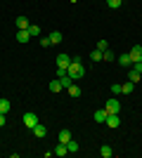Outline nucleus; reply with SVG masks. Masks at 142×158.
<instances>
[{"mask_svg": "<svg viewBox=\"0 0 142 158\" xmlns=\"http://www.w3.org/2000/svg\"><path fill=\"white\" fill-rule=\"evenodd\" d=\"M67 73L71 76V80H76V78H83V76H85V66H83V57H71V64H69Z\"/></svg>", "mask_w": 142, "mask_h": 158, "instance_id": "f257e3e1", "label": "nucleus"}, {"mask_svg": "<svg viewBox=\"0 0 142 158\" xmlns=\"http://www.w3.org/2000/svg\"><path fill=\"white\" fill-rule=\"evenodd\" d=\"M21 120H24V125H26L28 130H33V127L38 125V116H36V113H24Z\"/></svg>", "mask_w": 142, "mask_h": 158, "instance_id": "f03ea898", "label": "nucleus"}, {"mask_svg": "<svg viewBox=\"0 0 142 158\" xmlns=\"http://www.w3.org/2000/svg\"><path fill=\"white\" fill-rule=\"evenodd\" d=\"M104 125H107V127H118V125H121V116H118V113H107Z\"/></svg>", "mask_w": 142, "mask_h": 158, "instance_id": "7ed1b4c3", "label": "nucleus"}, {"mask_svg": "<svg viewBox=\"0 0 142 158\" xmlns=\"http://www.w3.org/2000/svg\"><path fill=\"white\" fill-rule=\"evenodd\" d=\"M104 109H107V113H118L121 111V102H118V99H107Z\"/></svg>", "mask_w": 142, "mask_h": 158, "instance_id": "20e7f679", "label": "nucleus"}, {"mask_svg": "<svg viewBox=\"0 0 142 158\" xmlns=\"http://www.w3.org/2000/svg\"><path fill=\"white\" fill-rule=\"evenodd\" d=\"M69 64H71L69 54H57V69H69Z\"/></svg>", "mask_w": 142, "mask_h": 158, "instance_id": "39448f33", "label": "nucleus"}, {"mask_svg": "<svg viewBox=\"0 0 142 158\" xmlns=\"http://www.w3.org/2000/svg\"><path fill=\"white\" fill-rule=\"evenodd\" d=\"M14 38H17V43H21V45H24V43H28V40H31V33H28V28H24V31H17V35H14Z\"/></svg>", "mask_w": 142, "mask_h": 158, "instance_id": "423d86ee", "label": "nucleus"}, {"mask_svg": "<svg viewBox=\"0 0 142 158\" xmlns=\"http://www.w3.org/2000/svg\"><path fill=\"white\" fill-rule=\"evenodd\" d=\"M128 54H130V59H133V64H135V61H142V47L140 45H135Z\"/></svg>", "mask_w": 142, "mask_h": 158, "instance_id": "0eeeda50", "label": "nucleus"}, {"mask_svg": "<svg viewBox=\"0 0 142 158\" xmlns=\"http://www.w3.org/2000/svg\"><path fill=\"white\" fill-rule=\"evenodd\" d=\"M93 118H95V123H104L107 120V109H97L93 113Z\"/></svg>", "mask_w": 142, "mask_h": 158, "instance_id": "6e6552de", "label": "nucleus"}, {"mask_svg": "<svg viewBox=\"0 0 142 158\" xmlns=\"http://www.w3.org/2000/svg\"><path fill=\"white\" fill-rule=\"evenodd\" d=\"M116 61H118L121 66H126V69H128V66H133V59H130V54H128V52L121 54V57H116Z\"/></svg>", "mask_w": 142, "mask_h": 158, "instance_id": "1a4fd4ad", "label": "nucleus"}, {"mask_svg": "<svg viewBox=\"0 0 142 158\" xmlns=\"http://www.w3.org/2000/svg\"><path fill=\"white\" fill-rule=\"evenodd\" d=\"M52 151H54V156H67V153H69V149H67V144H62V142H59V144L54 146Z\"/></svg>", "mask_w": 142, "mask_h": 158, "instance_id": "9d476101", "label": "nucleus"}, {"mask_svg": "<svg viewBox=\"0 0 142 158\" xmlns=\"http://www.w3.org/2000/svg\"><path fill=\"white\" fill-rule=\"evenodd\" d=\"M31 24H28L26 17H17V31H24V28H28Z\"/></svg>", "mask_w": 142, "mask_h": 158, "instance_id": "9b49d317", "label": "nucleus"}, {"mask_svg": "<svg viewBox=\"0 0 142 158\" xmlns=\"http://www.w3.org/2000/svg\"><path fill=\"white\" fill-rule=\"evenodd\" d=\"M33 135H36V137H38V139H41V137H45V135H47V127L38 123V125L33 127Z\"/></svg>", "mask_w": 142, "mask_h": 158, "instance_id": "f8f14e48", "label": "nucleus"}, {"mask_svg": "<svg viewBox=\"0 0 142 158\" xmlns=\"http://www.w3.org/2000/svg\"><path fill=\"white\" fill-rule=\"evenodd\" d=\"M111 153H114V151H111V146H109V144L100 146V156L102 158H111Z\"/></svg>", "mask_w": 142, "mask_h": 158, "instance_id": "ddd939ff", "label": "nucleus"}, {"mask_svg": "<svg viewBox=\"0 0 142 158\" xmlns=\"http://www.w3.org/2000/svg\"><path fill=\"white\" fill-rule=\"evenodd\" d=\"M59 90H64L62 87V83H59V78H54L52 83H50V92H59Z\"/></svg>", "mask_w": 142, "mask_h": 158, "instance_id": "4468645a", "label": "nucleus"}, {"mask_svg": "<svg viewBox=\"0 0 142 158\" xmlns=\"http://www.w3.org/2000/svg\"><path fill=\"white\" fill-rule=\"evenodd\" d=\"M67 90H69V94H71V97H81V87H78V85H74V83H71V85H69Z\"/></svg>", "mask_w": 142, "mask_h": 158, "instance_id": "2eb2a0df", "label": "nucleus"}, {"mask_svg": "<svg viewBox=\"0 0 142 158\" xmlns=\"http://www.w3.org/2000/svg\"><path fill=\"white\" fill-rule=\"evenodd\" d=\"M10 106H12V104H10V99H5V97L0 99V113H7V111H10Z\"/></svg>", "mask_w": 142, "mask_h": 158, "instance_id": "dca6fc26", "label": "nucleus"}, {"mask_svg": "<svg viewBox=\"0 0 142 158\" xmlns=\"http://www.w3.org/2000/svg\"><path fill=\"white\" fill-rule=\"evenodd\" d=\"M102 59H104V61H114V59H116V54L111 52V47H109V50H104V52H102Z\"/></svg>", "mask_w": 142, "mask_h": 158, "instance_id": "f3484780", "label": "nucleus"}, {"mask_svg": "<svg viewBox=\"0 0 142 158\" xmlns=\"http://www.w3.org/2000/svg\"><path fill=\"white\" fill-rule=\"evenodd\" d=\"M50 43H52V45L62 43V33H59V31H52V33H50Z\"/></svg>", "mask_w": 142, "mask_h": 158, "instance_id": "a211bd4d", "label": "nucleus"}, {"mask_svg": "<svg viewBox=\"0 0 142 158\" xmlns=\"http://www.w3.org/2000/svg\"><path fill=\"white\" fill-rule=\"evenodd\" d=\"M133 87H135V83H130V80H128V83H123V85H121V92L130 94V92H133Z\"/></svg>", "mask_w": 142, "mask_h": 158, "instance_id": "6ab92c4d", "label": "nucleus"}, {"mask_svg": "<svg viewBox=\"0 0 142 158\" xmlns=\"http://www.w3.org/2000/svg\"><path fill=\"white\" fill-rule=\"evenodd\" d=\"M69 139H71V132H69V130H62L59 132V142H62V144H69Z\"/></svg>", "mask_w": 142, "mask_h": 158, "instance_id": "aec40b11", "label": "nucleus"}, {"mask_svg": "<svg viewBox=\"0 0 142 158\" xmlns=\"http://www.w3.org/2000/svg\"><path fill=\"white\" fill-rule=\"evenodd\" d=\"M67 149H69V153H76V151H78V142H76V139H69Z\"/></svg>", "mask_w": 142, "mask_h": 158, "instance_id": "412c9836", "label": "nucleus"}, {"mask_svg": "<svg viewBox=\"0 0 142 158\" xmlns=\"http://www.w3.org/2000/svg\"><path fill=\"white\" fill-rule=\"evenodd\" d=\"M128 78H130V83H137V80L142 78V73H137L135 69H130V73H128Z\"/></svg>", "mask_w": 142, "mask_h": 158, "instance_id": "4be33fe9", "label": "nucleus"}, {"mask_svg": "<svg viewBox=\"0 0 142 158\" xmlns=\"http://www.w3.org/2000/svg\"><path fill=\"white\" fill-rule=\"evenodd\" d=\"M90 59H93V61H102V50H97V47H95L93 52H90Z\"/></svg>", "mask_w": 142, "mask_h": 158, "instance_id": "5701e85b", "label": "nucleus"}, {"mask_svg": "<svg viewBox=\"0 0 142 158\" xmlns=\"http://www.w3.org/2000/svg\"><path fill=\"white\" fill-rule=\"evenodd\" d=\"M28 33H31V38H36V35H41V28L36 26V24H31V26H28Z\"/></svg>", "mask_w": 142, "mask_h": 158, "instance_id": "b1692460", "label": "nucleus"}, {"mask_svg": "<svg viewBox=\"0 0 142 158\" xmlns=\"http://www.w3.org/2000/svg\"><path fill=\"white\" fill-rule=\"evenodd\" d=\"M107 2H109V7H111V10H118L123 0H107Z\"/></svg>", "mask_w": 142, "mask_h": 158, "instance_id": "393cba45", "label": "nucleus"}, {"mask_svg": "<svg viewBox=\"0 0 142 158\" xmlns=\"http://www.w3.org/2000/svg\"><path fill=\"white\" fill-rule=\"evenodd\" d=\"M97 50H102V52L109 50V43H107V40H100V43H97Z\"/></svg>", "mask_w": 142, "mask_h": 158, "instance_id": "a878e982", "label": "nucleus"}, {"mask_svg": "<svg viewBox=\"0 0 142 158\" xmlns=\"http://www.w3.org/2000/svg\"><path fill=\"white\" fill-rule=\"evenodd\" d=\"M111 92H114V94H121V85H118V83H114V85H111Z\"/></svg>", "mask_w": 142, "mask_h": 158, "instance_id": "bb28decb", "label": "nucleus"}, {"mask_svg": "<svg viewBox=\"0 0 142 158\" xmlns=\"http://www.w3.org/2000/svg\"><path fill=\"white\" fill-rule=\"evenodd\" d=\"M130 69H135V71H137V73H142V61H135V64L130 66Z\"/></svg>", "mask_w": 142, "mask_h": 158, "instance_id": "cd10ccee", "label": "nucleus"}, {"mask_svg": "<svg viewBox=\"0 0 142 158\" xmlns=\"http://www.w3.org/2000/svg\"><path fill=\"white\" fill-rule=\"evenodd\" d=\"M41 45H43V47H50L52 43H50V38H43V40H41Z\"/></svg>", "mask_w": 142, "mask_h": 158, "instance_id": "c85d7f7f", "label": "nucleus"}, {"mask_svg": "<svg viewBox=\"0 0 142 158\" xmlns=\"http://www.w3.org/2000/svg\"><path fill=\"white\" fill-rule=\"evenodd\" d=\"M5 123H7V118H5V113H0V127L5 125Z\"/></svg>", "mask_w": 142, "mask_h": 158, "instance_id": "c756f323", "label": "nucleus"}, {"mask_svg": "<svg viewBox=\"0 0 142 158\" xmlns=\"http://www.w3.org/2000/svg\"><path fill=\"white\" fill-rule=\"evenodd\" d=\"M140 47H142V43H140Z\"/></svg>", "mask_w": 142, "mask_h": 158, "instance_id": "7c9ffc66", "label": "nucleus"}]
</instances>
